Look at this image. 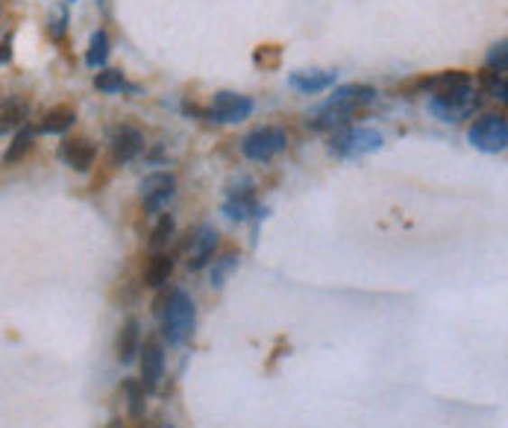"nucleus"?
<instances>
[{"instance_id":"nucleus-30","label":"nucleus","mask_w":508,"mask_h":428,"mask_svg":"<svg viewBox=\"0 0 508 428\" xmlns=\"http://www.w3.org/2000/svg\"><path fill=\"white\" fill-rule=\"evenodd\" d=\"M65 24H68V18L62 15L60 21H53V24L48 27V32H51V39H56V41H62V36H65Z\"/></svg>"},{"instance_id":"nucleus-11","label":"nucleus","mask_w":508,"mask_h":428,"mask_svg":"<svg viewBox=\"0 0 508 428\" xmlns=\"http://www.w3.org/2000/svg\"><path fill=\"white\" fill-rule=\"evenodd\" d=\"M109 147H112V159L118 161V165H126V161H133L135 156H142L144 144V135L142 130H135L130 123H121L118 130H112L109 135Z\"/></svg>"},{"instance_id":"nucleus-19","label":"nucleus","mask_w":508,"mask_h":428,"mask_svg":"<svg viewBox=\"0 0 508 428\" xmlns=\"http://www.w3.org/2000/svg\"><path fill=\"white\" fill-rule=\"evenodd\" d=\"M74 121H77V112H74L71 106H56V109H51V112L42 118L39 130H42V132H51V135H62V132L71 130Z\"/></svg>"},{"instance_id":"nucleus-22","label":"nucleus","mask_w":508,"mask_h":428,"mask_svg":"<svg viewBox=\"0 0 508 428\" xmlns=\"http://www.w3.org/2000/svg\"><path fill=\"white\" fill-rule=\"evenodd\" d=\"M32 141H36V130H18V135L13 138V144H9L6 156H4V165H15V161L24 159L30 150H32Z\"/></svg>"},{"instance_id":"nucleus-29","label":"nucleus","mask_w":508,"mask_h":428,"mask_svg":"<svg viewBox=\"0 0 508 428\" xmlns=\"http://www.w3.org/2000/svg\"><path fill=\"white\" fill-rule=\"evenodd\" d=\"M13 32H6L4 41H0V65H6L9 59H13Z\"/></svg>"},{"instance_id":"nucleus-25","label":"nucleus","mask_w":508,"mask_h":428,"mask_svg":"<svg viewBox=\"0 0 508 428\" xmlns=\"http://www.w3.org/2000/svg\"><path fill=\"white\" fill-rule=\"evenodd\" d=\"M124 390H126V408H130V416L138 420V416H144V385L138 378H126L124 381Z\"/></svg>"},{"instance_id":"nucleus-21","label":"nucleus","mask_w":508,"mask_h":428,"mask_svg":"<svg viewBox=\"0 0 508 428\" xmlns=\"http://www.w3.org/2000/svg\"><path fill=\"white\" fill-rule=\"evenodd\" d=\"M177 235V221H174V214H162L156 226H153V232H150V252H165L168 244L174 241Z\"/></svg>"},{"instance_id":"nucleus-16","label":"nucleus","mask_w":508,"mask_h":428,"mask_svg":"<svg viewBox=\"0 0 508 428\" xmlns=\"http://www.w3.org/2000/svg\"><path fill=\"white\" fill-rule=\"evenodd\" d=\"M138 350H142V323L130 317L118 332V341H115V352H118L121 364H133Z\"/></svg>"},{"instance_id":"nucleus-7","label":"nucleus","mask_w":508,"mask_h":428,"mask_svg":"<svg viewBox=\"0 0 508 428\" xmlns=\"http://www.w3.org/2000/svg\"><path fill=\"white\" fill-rule=\"evenodd\" d=\"M174 191H177V179L174 173L168 170H159V173H150L142 182V205L147 214H162L165 212V205L174 200Z\"/></svg>"},{"instance_id":"nucleus-27","label":"nucleus","mask_w":508,"mask_h":428,"mask_svg":"<svg viewBox=\"0 0 508 428\" xmlns=\"http://www.w3.org/2000/svg\"><path fill=\"white\" fill-rule=\"evenodd\" d=\"M485 68L494 74H505L508 71V41L500 39L494 44V48L488 50V59H485Z\"/></svg>"},{"instance_id":"nucleus-33","label":"nucleus","mask_w":508,"mask_h":428,"mask_svg":"<svg viewBox=\"0 0 508 428\" xmlns=\"http://www.w3.org/2000/svg\"><path fill=\"white\" fill-rule=\"evenodd\" d=\"M165 428H177V425H165Z\"/></svg>"},{"instance_id":"nucleus-13","label":"nucleus","mask_w":508,"mask_h":428,"mask_svg":"<svg viewBox=\"0 0 508 428\" xmlns=\"http://www.w3.org/2000/svg\"><path fill=\"white\" fill-rule=\"evenodd\" d=\"M60 159L65 161L68 168H74L77 173H86L91 170L97 159V147L88 141V138H68L60 147Z\"/></svg>"},{"instance_id":"nucleus-20","label":"nucleus","mask_w":508,"mask_h":428,"mask_svg":"<svg viewBox=\"0 0 508 428\" xmlns=\"http://www.w3.org/2000/svg\"><path fill=\"white\" fill-rule=\"evenodd\" d=\"M306 123H309L315 132H338V130H344V126H350V114L335 112V109H323V106H320L318 114H311Z\"/></svg>"},{"instance_id":"nucleus-17","label":"nucleus","mask_w":508,"mask_h":428,"mask_svg":"<svg viewBox=\"0 0 508 428\" xmlns=\"http://www.w3.org/2000/svg\"><path fill=\"white\" fill-rule=\"evenodd\" d=\"M30 118V103L24 97H4L0 100V132H13L18 126H24Z\"/></svg>"},{"instance_id":"nucleus-23","label":"nucleus","mask_w":508,"mask_h":428,"mask_svg":"<svg viewBox=\"0 0 508 428\" xmlns=\"http://www.w3.org/2000/svg\"><path fill=\"white\" fill-rule=\"evenodd\" d=\"M109 59V36L103 30H97L95 36H91V44H88V53H86V65L88 68H103Z\"/></svg>"},{"instance_id":"nucleus-12","label":"nucleus","mask_w":508,"mask_h":428,"mask_svg":"<svg viewBox=\"0 0 508 428\" xmlns=\"http://www.w3.org/2000/svg\"><path fill=\"white\" fill-rule=\"evenodd\" d=\"M138 355H142V378L138 381H142L147 393H153L162 381V373H165V350H162L156 338H147Z\"/></svg>"},{"instance_id":"nucleus-9","label":"nucleus","mask_w":508,"mask_h":428,"mask_svg":"<svg viewBox=\"0 0 508 428\" xmlns=\"http://www.w3.org/2000/svg\"><path fill=\"white\" fill-rule=\"evenodd\" d=\"M376 100V88L371 86H362V83H350V86H341V88H335L329 100L323 103V109H335V112H344V114H353L365 109V106H371V103Z\"/></svg>"},{"instance_id":"nucleus-1","label":"nucleus","mask_w":508,"mask_h":428,"mask_svg":"<svg viewBox=\"0 0 508 428\" xmlns=\"http://www.w3.org/2000/svg\"><path fill=\"white\" fill-rule=\"evenodd\" d=\"M156 314L162 317V334H165L171 346H182L194 334V326H198V305L180 287L159 299Z\"/></svg>"},{"instance_id":"nucleus-32","label":"nucleus","mask_w":508,"mask_h":428,"mask_svg":"<svg viewBox=\"0 0 508 428\" xmlns=\"http://www.w3.org/2000/svg\"><path fill=\"white\" fill-rule=\"evenodd\" d=\"M0 13H4V0H0Z\"/></svg>"},{"instance_id":"nucleus-4","label":"nucleus","mask_w":508,"mask_h":428,"mask_svg":"<svg viewBox=\"0 0 508 428\" xmlns=\"http://www.w3.org/2000/svg\"><path fill=\"white\" fill-rule=\"evenodd\" d=\"M467 141L473 144V150L479 153H503L508 147V123L505 114H482L479 121H473V126L467 130Z\"/></svg>"},{"instance_id":"nucleus-5","label":"nucleus","mask_w":508,"mask_h":428,"mask_svg":"<svg viewBox=\"0 0 508 428\" xmlns=\"http://www.w3.org/2000/svg\"><path fill=\"white\" fill-rule=\"evenodd\" d=\"M288 147V132L282 126H259L241 138V153L250 161H271Z\"/></svg>"},{"instance_id":"nucleus-18","label":"nucleus","mask_w":508,"mask_h":428,"mask_svg":"<svg viewBox=\"0 0 508 428\" xmlns=\"http://www.w3.org/2000/svg\"><path fill=\"white\" fill-rule=\"evenodd\" d=\"M171 273H174V256H168V252H153L144 268V285L147 287H162L168 285Z\"/></svg>"},{"instance_id":"nucleus-31","label":"nucleus","mask_w":508,"mask_h":428,"mask_svg":"<svg viewBox=\"0 0 508 428\" xmlns=\"http://www.w3.org/2000/svg\"><path fill=\"white\" fill-rule=\"evenodd\" d=\"M106 428H121V423H109Z\"/></svg>"},{"instance_id":"nucleus-28","label":"nucleus","mask_w":508,"mask_h":428,"mask_svg":"<svg viewBox=\"0 0 508 428\" xmlns=\"http://www.w3.org/2000/svg\"><path fill=\"white\" fill-rule=\"evenodd\" d=\"M238 268V256L236 252H226V256H221L215 261V268H212V285L215 287H224V282L229 279V273H233Z\"/></svg>"},{"instance_id":"nucleus-2","label":"nucleus","mask_w":508,"mask_h":428,"mask_svg":"<svg viewBox=\"0 0 508 428\" xmlns=\"http://www.w3.org/2000/svg\"><path fill=\"white\" fill-rule=\"evenodd\" d=\"M426 106H429V112L441 123H461L482 109V91L476 86H465V88L447 91V95L429 97Z\"/></svg>"},{"instance_id":"nucleus-3","label":"nucleus","mask_w":508,"mask_h":428,"mask_svg":"<svg viewBox=\"0 0 508 428\" xmlns=\"http://www.w3.org/2000/svg\"><path fill=\"white\" fill-rule=\"evenodd\" d=\"M383 144V132L371 130V126H344L329 135V153L338 159H362L367 153H376Z\"/></svg>"},{"instance_id":"nucleus-24","label":"nucleus","mask_w":508,"mask_h":428,"mask_svg":"<svg viewBox=\"0 0 508 428\" xmlns=\"http://www.w3.org/2000/svg\"><path fill=\"white\" fill-rule=\"evenodd\" d=\"M95 88L103 91V95H118V91H135L133 86H126V79L121 71H115V68H106V71H100L95 77Z\"/></svg>"},{"instance_id":"nucleus-34","label":"nucleus","mask_w":508,"mask_h":428,"mask_svg":"<svg viewBox=\"0 0 508 428\" xmlns=\"http://www.w3.org/2000/svg\"><path fill=\"white\" fill-rule=\"evenodd\" d=\"M68 4H74V0H68Z\"/></svg>"},{"instance_id":"nucleus-8","label":"nucleus","mask_w":508,"mask_h":428,"mask_svg":"<svg viewBox=\"0 0 508 428\" xmlns=\"http://www.w3.org/2000/svg\"><path fill=\"white\" fill-rule=\"evenodd\" d=\"M217 241H221V235H217V229L203 223L198 226L194 232L189 235V244H186V264L189 270H203L206 264L212 261L215 250H217Z\"/></svg>"},{"instance_id":"nucleus-15","label":"nucleus","mask_w":508,"mask_h":428,"mask_svg":"<svg viewBox=\"0 0 508 428\" xmlns=\"http://www.w3.org/2000/svg\"><path fill=\"white\" fill-rule=\"evenodd\" d=\"M465 86H473V77L467 71H441V74H432V77L418 79V88L426 91L429 97L447 95V91L465 88Z\"/></svg>"},{"instance_id":"nucleus-26","label":"nucleus","mask_w":508,"mask_h":428,"mask_svg":"<svg viewBox=\"0 0 508 428\" xmlns=\"http://www.w3.org/2000/svg\"><path fill=\"white\" fill-rule=\"evenodd\" d=\"M479 83H482V88H479V91H485V95H488V97L500 100V103H505V100H508L505 74H494V71H488V68H485V71L479 74Z\"/></svg>"},{"instance_id":"nucleus-14","label":"nucleus","mask_w":508,"mask_h":428,"mask_svg":"<svg viewBox=\"0 0 508 428\" xmlns=\"http://www.w3.org/2000/svg\"><path fill=\"white\" fill-rule=\"evenodd\" d=\"M335 79H338L335 71H318V68H311V71L288 74V86L300 91V95H320V91H329L335 86Z\"/></svg>"},{"instance_id":"nucleus-6","label":"nucleus","mask_w":508,"mask_h":428,"mask_svg":"<svg viewBox=\"0 0 508 428\" xmlns=\"http://www.w3.org/2000/svg\"><path fill=\"white\" fill-rule=\"evenodd\" d=\"M253 114V100L247 95H236V91H217L212 97L209 109L203 112V118L215 123H241Z\"/></svg>"},{"instance_id":"nucleus-10","label":"nucleus","mask_w":508,"mask_h":428,"mask_svg":"<svg viewBox=\"0 0 508 428\" xmlns=\"http://www.w3.org/2000/svg\"><path fill=\"white\" fill-rule=\"evenodd\" d=\"M224 214L229 221L245 223V221H256L264 214V208L256 200V191H253L250 182H241V188H233L224 200Z\"/></svg>"}]
</instances>
